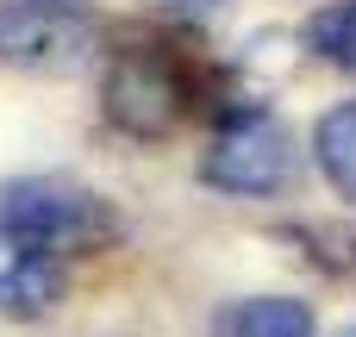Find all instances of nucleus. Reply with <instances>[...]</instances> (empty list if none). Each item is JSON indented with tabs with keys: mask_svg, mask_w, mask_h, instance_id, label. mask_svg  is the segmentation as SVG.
I'll return each mask as SVG.
<instances>
[{
	"mask_svg": "<svg viewBox=\"0 0 356 337\" xmlns=\"http://www.w3.org/2000/svg\"><path fill=\"white\" fill-rule=\"evenodd\" d=\"M307 50L319 56V63H332V69H344L356 75V0H332V6H319L313 19H307Z\"/></svg>",
	"mask_w": 356,
	"mask_h": 337,
	"instance_id": "8",
	"label": "nucleus"
},
{
	"mask_svg": "<svg viewBox=\"0 0 356 337\" xmlns=\"http://www.w3.org/2000/svg\"><path fill=\"white\" fill-rule=\"evenodd\" d=\"M332 337H356V325H344V331H332Z\"/></svg>",
	"mask_w": 356,
	"mask_h": 337,
	"instance_id": "10",
	"label": "nucleus"
},
{
	"mask_svg": "<svg viewBox=\"0 0 356 337\" xmlns=\"http://www.w3.org/2000/svg\"><path fill=\"white\" fill-rule=\"evenodd\" d=\"M0 219L19 225L25 238H38L44 250H56V256H100L125 231V219L94 188H75V181H56V175L6 181L0 188Z\"/></svg>",
	"mask_w": 356,
	"mask_h": 337,
	"instance_id": "1",
	"label": "nucleus"
},
{
	"mask_svg": "<svg viewBox=\"0 0 356 337\" xmlns=\"http://www.w3.org/2000/svg\"><path fill=\"white\" fill-rule=\"evenodd\" d=\"M63 300V256L0 219V319H44Z\"/></svg>",
	"mask_w": 356,
	"mask_h": 337,
	"instance_id": "5",
	"label": "nucleus"
},
{
	"mask_svg": "<svg viewBox=\"0 0 356 337\" xmlns=\"http://www.w3.org/2000/svg\"><path fill=\"white\" fill-rule=\"evenodd\" d=\"M200 181L232 200H263L294 181V138L275 113H232L200 150Z\"/></svg>",
	"mask_w": 356,
	"mask_h": 337,
	"instance_id": "3",
	"label": "nucleus"
},
{
	"mask_svg": "<svg viewBox=\"0 0 356 337\" xmlns=\"http://www.w3.org/2000/svg\"><path fill=\"white\" fill-rule=\"evenodd\" d=\"M150 13H163V19H181V25H200V19H213V13H225L232 0H144Z\"/></svg>",
	"mask_w": 356,
	"mask_h": 337,
	"instance_id": "9",
	"label": "nucleus"
},
{
	"mask_svg": "<svg viewBox=\"0 0 356 337\" xmlns=\"http://www.w3.org/2000/svg\"><path fill=\"white\" fill-rule=\"evenodd\" d=\"M213 337H319V319L294 294H244V300L219 306Z\"/></svg>",
	"mask_w": 356,
	"mask_h": 337,
	"instance_id": "6",
	"label": "nucleus"
},
{
	"mask_svg": "<svg viewBox=\"0 0 356 337\" xmlns=\"http://www.w3.org/2000/svg\"><path fill=\"white\" fill-rule=\"evenodd\" d=\"M313 163L338 188V200L356 206V100H338V106L319 113V125H313Z\"/></svg>",
	"mask_w": 356,
	"mask_h": 337,
	"instance_id": "7",
	"label": "nucleus"
},
{
	"mask_svg": "<svg viewBox=\"0 0 356 337\" xmlns=\"http://www.w3.org/2000/svg\"><path fill=\"white\" fill-rule=\"evenodd\" d=\"M44 6H75V0H44Z\"/></svg>",
	"mask_w": 356,
	"mask_h": 337,
	"instance_id": "11",
	"label": "nucleus"
},
{
	"mask_svg": "<svg viewBox=\"0 0 356 337\" xmlns=\"http://www.w3.org/2000/svg\"><path fill=\"white\" fill-rule=\"evenodd\" d=\"M94 50V25L75 6H44V0H0V56L63 75L75 63H88Z\"/></svg>",
	"mask_w": 356,
	"mask_h": 337,
	"instance_id": "4",
	"label": "nucleus"
},
{
	"mask_svg": "<svg viewBox=\"0 0 356 337\" xmlns=\"http://www.w3.org/2000/svg\"><path fill=\"white\" fill-rule=\"evenodd\" d=\"M188 69L163 44H125L100 75V113L138 144H163L188 119Z\"/></svg>",
	"mask_w": 356,
	"mask_h": 337,
	"instance_id": "2",
	"label": "nucleus"
}]
</instances>
